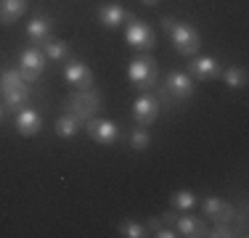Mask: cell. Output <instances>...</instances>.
Returning a JSON list of instances; mask_svg holds the SVG:
<instances>
[{
    "instance_id": "obj_1",
    "label": "cell",
    "mask_w": 249,
    "mask_h": 238,
    "mask_svg": "<svg viewBox=\"0 0 249 238\" xmlns=\"http://www.w3.org/2000/svg\"><path fill=\"white\" fill-rule=\"evenodd\" d=\"M162 29L170 34V43L175 45V51L180 56H196L199 48H201V37H199V29L191 27L186 21H178L173 16H164L162 19Z\"/></svg>"
},
{
    "instance_id": "obj_2",
    "label": "cell",
    "mask_w": 249,
    "mask_h": 238,
    "mask_svg": "<svg viewBox=\"0 0 249 238\" xmlns=\"http://www.w3.org/2000/svg\"><path fill=\"white\" fill-rule=\"evenodd\" d=\"M0 95H3V106L8 111H21L32 98V90H29V82L21 80L19 69H5L3 77H0Z\"/></svg>"
},
{
    "instance_id": "obj_3",
    "label": "cell",
    "mask_w": 249,
    "mask_h": 238,
    "mask_svg": "<svg viewBox=\"0 0 249 238\" xmlns=\"http://www.w3.org/2000/svg\"><path fill=\"white\" fill-rule=\"evenodd\" d=\"M127 80L138 90H151L159 80V64L154 61L149 53H138L133 61L127 64Z\"/></svg>"
},
{
    "instance_id": "obj_4",
    "label": "cell",
    "mask_w": 249,
    "mask_h": 238,
    "mask_svg": "<svg viewBox=\"0 0 249 238\" xmlns=\"http://www.w3.org/2000/svg\"><path fill=\"white\" fill-rule=\"evenodd\" d=\"M196 90V85H194V77L186 74V71H170L167 77H164V87L159 90V103H162L164 98L170 95V101H175V103H183V101H188Z\"/></svg>"
},
{
    "instance_id": "obj_5",
    "label": "cell",
    "mask_w": 249,
    "mask_h": 238,
    "mask_svg": "<svg viewBox=\"0 0 249 238\" xmlns=\"http://www.w3.org/2000/svg\"><path fill=\"white\" fill-rule=\"evenodd\" d=\"M124 43H127L130 48H135V51H141V53H149V51H154V45H157V34H154V29L146 21H141L138 16L127 14Z\"/></svg>"
},
{
    "instance_id": "obj_6",
    "label": "cell",
    "mask_w": 249,
    "mask_h": 238,
    "mask_svg": "<svg viewBox=\"0 0 249 238\" xmlns=\"http://www.w3.org/2000/svg\"><path fill=\"white\" fill-rule=\"evenodd\" d=\"M101 109V93L96 87H88V90H74L72 95L67 98V111L82 117V119H90L96 117Z\"/></svg>"
},
{
    "instance_id": "obj_7",
    "label": "cell",
    "mask_w": 249,
    "mask_h": 238,
    "mask_svg": "<svg viewBox=\"0 0 249 238\" xmlns=\"http://www.w3.org/2000/svg\"><path fill=\"white\" fill-rule=\"evenodd\" d=\"M43 69H45V53L37 45H29L19 53V74L24 82H29V85L37 82Z\"/></svg>"
},
{
    "instance_id": "obj_8",
    "label": "cell",
    "mask_w": 249,
    "mask_h": 238,
    "mask_svg": "<svg viewBox=\"0 0 249 238\" xmlns=\"http://www.w3.org/2000/svg\"><path fill=\"white\" fill-rule=\"evenodd\" d=\"M61 74H64V82H67L69 87H74V90H88V87H93V82H96L90 67H88L85 61H80V58H69Z\"/></svg>"
},
{
    "instance_id": "obj_9",
    "label": "cell",
    "mask_w": 249,
    "mask_h": 238,
    "mask_svg": "<svg viewBox=\"0 0 249 238\" xmlns=\"http://www.w3.org/2000/svg\"><path fill=\"white\" fill-rule=\"evenodd\" d=\"M85 133L96 143H101V146H114V143H120V127L111 119H96V117L85 119Z\"/></svg>"
},
{
    "instance_id": "obj_10",
    "label": "cell",
    "mask_w": 249,
    "mask_h": 238,
    "mask_svg": "<svg viewBox=\"0 0 249 238\" xmlns=\"http://www.w3.org/2000/svg\"><path fill=\"white\" fill-rule=\"evenodd\" d=\"M159 111H162V103H159L157 95L143 93V95H138L135 103H133V122L141 124V127H149V124L157 122Z\"/></svg>"
},
{
    "instance_id": "obj_11",
    "label": "cell",
    "mask_w": 249,
    "mask_h": 238,
    "mask_svg": "<svg viewBox=\"0 0 249 238\" xmlns=\"http://www.w3.org/2000/svg\"><path fill=\"white\" fill-rule=\"evenodd\" d=\"M201 212H204V217H210L212 222H233L236 214H239L231 201L217 199V196H207V199L201 201Z\"/></svg>"
},
{
    "instance_id": "obj_12",
    "label": "cell",
    "mask_w": 249,
    "mask_h": 238,
    "mask_svg": "<svg viewBox=\"0 0 249 238\" xmlns=\"http://www.w3.org/2000/svg\"><path fill=\"white\" fill-rule=\"evenodd\" d=\"M188 69H191V77L199 82H207V80H215V77H220V61H217L215 56H194L191 64H188Z\"/></svg>"
},
{
    "instance_id": "obj_13",
    "label": "cell",
    "mask_w": 249,
    "mask_h": 238,
    "mask_svg": "<svg viewBox=\"0 0 249 238\" xmlns=\"http://www.w3.org/2000/svg\"><path fill=\"white\" fill-rule=\"evenodd\" d=\"M175 230H178V236H186V238H210L207 222L199 217H191V214H178Z\"/></svg>"
},
{
    "instance_id": "obj_14",
    "label": "cell",
    "mask_w": 249,
    "mask_h": 238,
    "mask_svg": "<svg viewBox=\"0 0 249 238\" xmlns=\"http://www.w3.org/2000/svg\"><path fill=\"white\" fill-rule=\"evenodd\" d=\"M27 37H29L32 45H40V43H45L48 37H53V19L48 14L32 16V21L27 24Z\"/></svg>"
},
{
    "instance_id": "obj_15",
    "label": "cell",
    "mask_w": 249,
    "mask_h": 238,
    "mask_svg": "<svg viewBox=\"0 0 249 238\" xmlns=\"http://www.w3.org/2000/svg\"><path fill=\"white\" fill-rule=\"evenodd\" d=\"M40 130H43V117L37 114L35 109H21L16 111V133L24 135V138H32V135H37Z\"/></svg>"
},
{
    "instance_id": "obj_16",
    "label": "cell",
    "mask_w": 249,
    "mask_h": 238,
    "mask_svg": "<svg viewBox=\"0 0 249 238\" xmlns=\"http://www.w3.org/2000/svg\"><path fill=\"white\" fill-rule=\"evenodd\" d=\"M127 14L120 3H104L98 5V24L101 27H109V29H117L122 21H127Z\"/></svg>"
},
{
    "instance_id": "obj_17",
    "label": "cell",
    "mask_w": 249,
    "mask_h": 238,
    "mask_svg": "<svg viewBox=\"0 0 249 238\" xmlns=\"http://www.w3.org/2000/svg\"><path fill=\"white\" fill-rule=\"evenodd\" d=\"M82 127H85V119L77 117V114H72V111H67L64 117H58V119H56V127H53V130H56L58 138L67 140V138H74V135L80 133Z\"/></svg>"
},
{
    "instance_id": "obj_18",
    "label": "cell",
    "mask_w": 249,
    "mask_h": 238,
    "mask_svg": "<svg viewBox=\"0 0 249 238\" xmlns=\"http://www.w3.org/2000/svg\"><path fill=\"white\" fill-rule=\"evenodd\" d=\"M40 48H43L45 58H51V61H69V58H72L69 43H64V40H58V37H48L45 43H40Z\"/></svg>"
},
{
    "instance_id": "obj_19",
    "label": "cell",
    "mask_w": 249,
    "mask_h": 238,
    "mask_svg": "<svg viewBox=\"0 0 249 238\" xmlns=\"http://www.w3.org/2000/svg\"><path fill=\"white\" fill-rule=\"evenodd\" d=\"M27 14V0H0V24H14Z\"/></svg>"
},
{
    "instance_id": "obj_20",
    "label": "cell",
    "mask_w": 249,
    "mask_h": 238,
    "mask_svg": "<svg viewBox=\"0 0 249 238\" xmlns=\"http://www.w3.org/2000/svg\"><path fill=\"white\" fill-rule=\"evenodd\" d=\"M170 206H173L175 212H191L194 206H196V196H194V190L183 188V190H178L173 199H170Z\"/></svg>"
},
{
    "instance_id": "obj_21",
    "label": "cell",
    "mask_w": 249,
    "mask_h": 238,
    "mask_svg": "<svg viewBox=\"0 0 249 238\" xmlns=\"http://www.w3.org/2000/svg\"><path fill=\"white\" fill-rule=\"evenodd\" d=\"M225 85L231 87V90H241V87L247 85V69L244 67H228L225 71H220Z\"/></svg>"
},
{
    "instance_id": "obj_22",
    "label": "cell",
    "mask_w": 249,
    "mask_h": 238,
    "mask_svg": "<svg viewBox=\"0 0 249 238\" xmlns=\"http://www.w3.org/2000/svg\"><path fill=\"white\" fill-rule=\"evenodd\" d=\"M120 236L122 238H143V236H149V228H146V222L122 220V222H120Z\"/></svg>"
},
{
    "instance_id": "obj_23",
    "label": "cell",
    "mask_w": 249,
    "mask_h": 238,
    "mask_svg": "<svg viewBox=\"0 0 249 238\" xmlns=\"http://www.w3.org/2000/svg\"><path fill=\"white\" fill-rule=\"evenodd\" d=\"M151 146V133H149V127H135L133 133H130V148L133 151H146V148Z\"/></svg>"
},
{
    "instance_id": "obj_24",
    "label": "cell",
    "mask_w": 249,
    "mask_h": 238,
    "mask_svg": "<svg viewBox=\"0 0 249 238\" xmlns=\"http://www.w3.org/2000/svg\"><path fill=\"white\" fill-rule=\"evenodd\" d=\"M233 236H244L241 230L233 228V222H215V228H210V238H233Z\"/></svg>"
},
{
    "instance_id": "obj_25",
    "label": "cell",
    "mask_w": 249,
    "mask_h": 238,
    "mask_svg": "<svg viewBox=\"0 0 249 238\" xmlns=\"http://www.w3.org/2000/svg\"><path fill=\"white\" fill-rule=\"evenodd\" d=\"M154 236L157 238H178V230L173 228V225H162V228L154 230Z\"/></svg>"
},
{
    "instance_id": "obj_26",
    "label": "cell",
    "mask_w": 249,
    "mask_h": 238,
    "mask_svg": "<svg viewBox=\"0 0 249 238\" xmlns=\"http://www.w3.org/2000/svg\"><path fill=\"white\" fill-rule=\"evenodd\" d=\"M146 228H149V230H157V228H162V220H159V217H149V222H146Z\"/></svg>"
},
{
    "instance_id": "obj_27",
    "label": "cell",
    "mask_w": 249,
    "mask_h": 238,
    "mask_svg": "<svg viewBox=\"0 0 249 238\" xmlns=\"http://www.w3.org/2000/svg\"><path fill=\"white\" fill-rule=\"evenodd\" d=\"M175 220H178L175 212H164L162 214V222H167V225H175Z\"/></svg>"
},
{
    "instance_id": "obj_28",
    "label": "cell",
    "mask_w": 249,
    "mask_h": 238,
    "mask_svg": "<svg viewBox=\"0 0 249 238\" xmlns=\"http://www.w3.org/2000/svg\"><path fill=\"white\" fill-rule=\"evenodd\" d=\"M141 3H143V5H157L159 0H141Z\"/></svg>"
},
{
    "instance_id": "obj_29",
    "label": "cell",
    "mask_w": 249,
    "mask_h": 238,
    "mask_svg": "<svg viewBox=\"0 0 249 238\" xmlns=\"http://www.w3.org/2000/svg\"><path fill=\"white\" fill-rule=\"evenodd\" d=\"M0 119H3V106H0Z\"/></svg>"
}]
</instances>
